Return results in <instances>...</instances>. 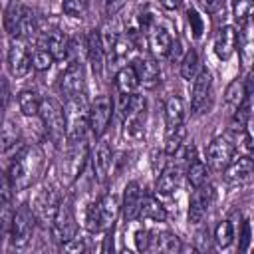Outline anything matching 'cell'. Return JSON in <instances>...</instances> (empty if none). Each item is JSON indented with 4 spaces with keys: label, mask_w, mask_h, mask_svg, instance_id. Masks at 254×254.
I'll return each instance as SVG.
<instances>
[{
    "label": "cell",
    "mask_w": 254,
    "mask_h": 254,
    "mask_svg": "<svg viewBox=\"0 0 254 254\" xmlns=\"http://www.w3.org/2000/svg\"><path fill=\"white\" fill-rule=\"evenodd\" d=\"M185 137H187V127H185V123L179 125L177 129L165 133V153H167V155H177V151H179V149L183 147V143H185Z\"/></svg>",
    "instance_id": "obj_36"
},
{
    "label": "cell",
    "mask_w": 254,
    "mask_h": 254,
    "mask_svg": "<svg viewBox=\"0 0 254 254\" xmlns=\"http://www.w3.org/2000/svg\"><path fill=\"white\" fill-rule=\"evenodd\" d=\"M113 85H115V91L121 93V95H131V93H135L139 81H137V73H135L133 65H123V67L115 73Z\"/></svg>",
    "instance_id": "obj_29"
},
{
    "label": "cell",
    "mask_w": 254,
    "mask_h": 254,
    "mask_svg": "<svg viewBox=\"0 0 254 254\" xmlns=\"http://www.w3.org/2000/svg\"><path fill=\"white\" fill-rule=\"evenodd\" d=\"M234 151H236V145L232 141V137L228 133L224 135H218L214 137L208 147H206V163L216 169V171H222L234 157Z\"/></svg>",
    "instance_id": "obj_9"
},
{
    "label": "cell",
    "mask_w": 254,
    "mask_h": 254,
    "mask_svg": "<svg viewBox=\"0 0 254 254\" xmlns=\"http://www.w3.org/2000/svg\"><path fill=\"white\" fill-rule=\"evenodd\" d=\"M30 60H32V67H34L36 71H48V69L52 67V64H54V58L50 56V52H48L44 46L36 48V50L30 54Z\"/></svg>",
    "instance_id": "obj_37"
},
{
    "label": "cell",
    "mask_w": 254,
    "mask_h": 254,
    "mask_svg": "<svg viewBox=\"0 0 254 254\" xmlns=\"http://www.w3.org/2000/svg\"><path fill=\"white\" fill-rule=\"evenodd\" d=\"M145 38H147V44H149V50H151L153 58H165L167 56V52L171 48V42H173V36L165 26L155 22L145 32Z\"/></svg>",
    "instance_id": "obj_19"
},
{
    "label": "cell",
    "mask_w": 254,
    "mask_h": 254,
    "mask_svg": "<svg viewBox=\"0 0 254 254\" xmlns=\"http://www.w3.org/2000/svg\"><path fill=\"white\" fill-rule=\"evenodd\" d=\"M133 69L137 73L139 85L145 89H155L161 83V67L153 56H139L133 62Z\"/></svg>",
    "instance_id": "obj_15"
},
{
    "label": "cell",
    "mask_w": 254,
    "mask_h": 254,
    "mask_svg": "<svg viewBox=\"0 0 254 254\" xmlns=\"http://www.w3.org/2000/svg\"><path fill=\"white\" fill-rule=\"evenodd\" d=\"M179 181H181V165L167 163L165 169L161 171L157 183H155V190H157V194H161V196H171V194L177 190Z\"/></svg>",
    "instance_id": "obj_23"
},
{
    "label": "cell",
    "mask_w": 254,
    "mask_h": 254,
    "mask_svg": "<svg viewBox=\"0 0 254 254\" xmlns=\"http://www.w3.org/2000/svg\"><path fill=\"white\" fill-rule=\"evenodd\" d=\"M2 20V18H0ZM2 30H4V24H0V40H2Z\"/></svg>",
    "instance_id": "obj_51"
},
{
    "label": "cell",
    "mask_w": 254,
    "mask_h": 254,
    "mask_svg": "<svg viewBox=\"0 0 254 254\" xmlns=\"http://www.w3.org/2000/svg\"><path fill=\"white\" fill-rule=\"evenodd\" d=\"M238 54L244 64V67H250L252 54H254V38H252V18L244 20L238 30Z\"/></svg>",
    "instance_id": "obj_25"
},
{
    "label": "cell",
    "mask_w": 254,
    "mask_h": 254,
    "mask_svg": "<svg viewBox=\"0 0 254 254\" xmlns=\"http://www.w3.org/2000/svg\"><path fill=\"white\" fill-rule=\"evenodd\" d=\"M44 163H46V155H44L40 145L20 147L16 151V155L12 157V163H10V169H8L14 190L30 189L36 183V179L40 177V173L44 169Z\"/></svg>",
    "instance_id": "obj_1"
},
{
    "label": "cell",
    "mask_w": 254,
    "mask_h": 254,
    "mask_svg": "<svg viewBox=\"0 0 254 254\" xmlns=\"http://www.w3.org/2000/svg\"><path fill=\"white\" fill-rule=\"evenodd\" d=\"M181 54H183V44H181L179 38H173L171 48H169V52H167V58H169L171 62H181V58H183Z\"/></svg>",
    "instance_id": "obj_44"
},
{
    "label": "cell",
    "mask_w": 254,
    "mask_h": 254,
    "mask_svg": "<svg viewBox=\"0 0 254 254\" xmlns=\"http://www.w3.org/2000/svg\"><path fill=\"white\" fill-rule=\"evenodd\" d=\"M143 200V189L137 181H129L123 189V198H121V212L127 222H133L139 216V206Z\"/></svg>",
    "instance_id": "obj_18"
},
{
    "label": "cell",
    "mask_w": 254,
    "mask_h": 254,
    "mask_svg": "<svg viewBox=\"0 0 254 254\" xmlns=\"http://www.w3.org/2000/svg\"><path fill=\"white\" fill-rule=\"evenodd\" d=\"M212 200H214V187L212 185L204 183L198 189H194V192H192V196L189 200V212H187L189 222L190 224H200L204 220Z\"/></svg>",
    "instance_id": "obj_14"
},
{
    "label": "cell",
    "mask_w": 254,
    "mask_h": 254,
    "mask_svg": "<svg viewBox=\"0 0 254 254\" xmlns=\"http://www.w3.org/2000/svg\"><path fill=\"white\" fill-rule=\"evenodd\" d=\"M69 44H71V40L62 30H54L52 34H48L44 38V48L50 52V56L54 58V62H65V60H69Z\"/></svg>",
    "instance_id": "obj_22"
},
{
    "label": "cell",
    "mask_w": 254,
    "mask_h": 254,
    "mask_svg": "<svg viewBox=\"0 0 254 254\" xmlns=\"http://www.w3.org/2000/svg\"><path fill=\"white\" fill-rule=\"evenodd\" d=\"M196 248L198 250H208L210 248V238H208V230H200L198 234H196Z\"/></svg>",
    "instance_id": "obj_48"
},
{
    "label": "cell",
    "mask_w": 254,
    "mask_h": 254,
    "mask_svg": "<svg viewBox=\"0 0 254 254\" xmlns=\"http://www.w3.org/2000/svg\"><path fill=\"white\" fill-rule=\"evenodd\" d=\"M159 4H161L165 10H177V8H181L183 0H159Z\"/></svg>",
    "instance_id": "obj_50"
},
{
    "label": "cell",
    "mask_w": 254,
    "mask_h": 254,
    "mask_svg": "<svg viewBox=\"0 0 254 254\" xmlns=\"http://www.w3.org/2000/svg\"><path fill=\"white\" fill-rule=\"evenodd\" d=\"M238 238H240V250H242V252H248V248H250V240H252V230H250V220H248V218L242 220Z\"/></svg>",
    "instance_id": "obj_42"
},
{
    "label": "cell",
    "mask_w": 254,
    "mask_h": 254,
    "mask_svg": "<svg viewBox=\"0 0 254 254\" xmlns=\"http://www.w3.org/2000/svg\"><path fill=\"white\" fill-rule=\"evenodd\" d=\"M121 212V202L115 194H103L85 210V228L93 234L109 230Z\"/></svg>",
    "instance_id": "obj_2"
},
{
    "label": "cell",
    "mask_w": 254,
    "mask_h": 254,
    "mask_svg": "<svg viewBox=\"0 0 254 254\" xmlns=\"http://www.w3.org/2000/svg\"><path fill=\"white\" fill-rule=\"evenodd\" d=\"M187 20H189V26H190L192 38H194V40H198V38L204 34V20H202V16H200L194 8H189V10H187Z\"/></svg>",
    "instance_id": "obj_41"
},
{
    "label": "cell",
    "mask_w": 254,
    "mask_h": 254,
    "mask_svg": "<svg viewBox=\"0 0 254 254\" xmlns=\"http://www.w3.org/2000/svg\"><path fill=\"white\" fill-rule=\"evenodd\" d=\"M185 123V105L179 95H171L165 101V133Z\"/></svg>",
    "instance_id": "obj_26"
},
{
    "label": "cell",
    "mask_w": 254,
    "mask_h": 254,
    "mask_svg": "<svg viewBox=\"0 0 254 254\" xmlns=\"http://www.w3.org/2000/svg\"><path fill=\"white\" fill-rule=\"evenodd\" d=\"M143 220H153V222H165L167 220V208L161 204V200L153 194H143L141 206H139V216Z\"/></svg>",
    "instance_id": "obj_27"
},
{
    "label": "cell",
    "mask_w": 254,
    "mask_h": 254,
    "mask_svg": "<svg viewBox=\"0 0 254 254\" xmlns=\"http://www.w3.org/2000/svg\"><path fill=\"white\" fill-rule=\"evenodd\" d=\"M254 175V163L250 159V155H240V157H232V161L224 167V177L230 185H248L252 181Z\"/></svg>",
    "instance_id": "obj_16"
},
{
    "label": "cell",
    "mask_w": 254,
    "mask_h": 254,
    "mask_svg": "<svg viewBox=\"0 0 254 254\" xmlns=\"http://www.w3.org/2000/svg\"><path fill=\"white\" fill-rule=\"evenodd\" d=\"M24 10H26V4H22L20 0H10L6 4V10L2 14V24H4V32H8L12 38H16L20 20L24 16Z\"/></svg>",
    "instance_id": "obj_28"
},
{
    "label": "cell",
    "mask_w": 254,
    "mask_h": 254,
    "mask_svg": "<svg viewBox=\"0 0 254 254\" xmlns=\"http://www.w3.org/2000/svg\"><path fill=\"white\" fill-rule=\"evenodd\" d=\"M236 44H238V30L232 24H226L218 30L216 38H214V54L218 60L226 62L232 58V54L236 52Z\"/></svg>",
    "instance_id": "obj_20"
},
{
    "label": "cell",
    "mask_w": 254,
    "mask_h": 254,
    "mask_svg": "<svg viewBox=\"0 0 254 254\" xmlns=\"http://www.w3.org/2000/svg\"><path fill=\"white\" fill-rule=\"evenodd\" d=\"M77 232V224H75V216H73V208L69 200H60L56 214L52 218V234L58 242H67L69 238H73Z\"/></svg>",
    "instance_id": "obj_8"
},
{
    "label": "cell",
    "mask_w": 254,
    "mask_h": 254,
    "mask_svg": "<svg viewBox=\"0 0 254 254\" xmlns=\"http://www.w3.org/2000/svg\"><path fill=\"white\" fill-rule=\"evenodd\" d=\"M135 248L139 252H147V242H149V230H137L135 232Z\"/></svg>",
    "instance_id": "obj_45"
},
{
    "label": "cell",
    "mask_w": 254,
    "mask_h": 254,
    "mask_svg": "<svg viewBox=\"0 0 254 254\" xmlns=\"http://www.w3.org/2000/svg\"><path fill=\"white\" fill-rule=\"evenodd\" d=\"M125 4H127V0H105V14L111 18V16H115Z\"/></svg>",
    "instance_id": "obj_47"
},
{
    "label": "cell",
    "mask_w": 254,
    "mask_h": 254,
    "mask_svg": "<svg viewBox=\"0 0 254 254\" xmlns=\"http://www.w3.org/2000/svg\"><path fill=\"white\" fill-rule=\"evenodd\" d=\"M62 10L69 18H83V14L87 10V0H64Z\"/></svg>",
    "instance_id": "obj_40"
},
{
    "label": "cell",
    "mask_w": 254,
    "mask_h": 254,
    "mask_svg": "<svg viewBox=\"0 0 254 254\" xmlns=\"http://www.w3.org/2000/svg\"><path fill=\"white\" fill-rule=\"evenodd\" d=\"M40 95L34 89H22L18 93V109L24 117H36L40 113Z\"/></svg>",
    "instance_id": "obj_30"
},
{
    "label": "cell",
    "mask_w": 254,
    "mask_h": 254,
    "mask_svg": "<svg viewBox=\"0 0 254 254\" xmlns=\"http://www.w3.org/2000/svg\"><path fill=\"white\" fill-rule=\"evenodd\" d=\"M6 64H8V71L14 77H24L30 73L32 69V60H30V50L26 48L24 40L12 38L8 52H6Z\"/></svg>",
    "instance_id": "obj_11"
},
{
    "label": "cell",
    "mask_w": 254,
    "mask_h": 254,
    "mask_svg": "<svg viewBox=\"0 0 254 254\" xmlns=\"http://www.w3.org/2000/svg\"><path fill=\"white\" fill-rule=\"evenodd\" d=\"M248 95V91H246V87H244V79L242 77H234L228 85H226V91H224V103L232 109V111H236V107L242 103V99Z\"/></svg>",
    "instance_id": "obj_33"
},
{
    "label": "cell",
    "mask_w": 254,
    "mask_h": 254,
    "mask_svg": "<svg viewBox=\"0 0 254 254\" xmlns=\"http://www.w3.org/2000/svg\"><path fill=\"white\" fill-rule=\"evenodd\" d=\"M206 179H208V169H206L204 161L194 157L192 161L187 163V181L192 189H198L200 185H204Z\"/></svg>",
    "instance_id": "obj_34"
},
{
    "label": "cell",
    "mask_w": 254,
    "mask_h": 254,
    "mask_svg": "<svg viewBox=\"0 0 254 254\" xmlns=\"http://www.w3.org/2000/svg\"><path fill=\"white\" fill-rule=\"evenodd\" d=\"M252 8H254V0H234L232 2V14H234V20L238 22V26L252 16Z\"/></svg>",
    "instance_id": "obj_39"
},
{
    "label": "cell",
    "mask_w": 254,
    "mask_h": 254,
    "mask_svg": "<svg viewBox=\"0 0 254 254\" xmlns=\"http://www.w3.org/2000/svg\"><path fill=\"white\" fill-rule=\"evenodd\" d=\"M64 248H65L67 252H83V250H85V242H83V238L73 236V238H69L67 242H64Z\"/></svg>",
    "instance_id": "obj_46"
},
{
    "label": "cell",
    "mask_w": 254,
    "mask_h": 254,
    "mask_svg": "<svg viewBox=\"0 0 254 254\" xmlns=\"http://www.w3.org/2000/svg\"><path fill=\"white\" fill-rule=\"evenodd\" d=\"M212 97V75L208 69H200L192 79V93H190V111L194 115L202 113L208 107Z\"/></svg>",
    "instance_id": "obj_13"
},
{
    "label": "cell",
    "mask_w": 254,
    "mask_h": 254,
    "mask_svg": "<svg viewBox=\"0 0 254 254\" xmlns=\"http://www.w3.org/2000/svg\"><path fill=\"white\" fill-rule=\"evenodd\" d=\"M179 71H181V77L183 79H187V81L194 79V75L200 71V60H198L196 50L190 48V50H187L183 54V58L179 62Z\"/></svg>",
    "instance_id": "obj_32"
},
{
    "label": "cell",
    "mask_w": 254,
    "mask_h": 254,
    "mask_svg": "<svg viewBox=\"0 0 254 254\" xmlns=\"http://www.w3.org/2000/svg\"><path fill=\"white\" fill-rule=\"evenodd\" d=\"M8 95H10V89H8V81L4 75H0V119H2V113L8 105ZM2 123V121H0Z\"/></svg>",
    "instance_id": "obj_43"
},
{
    "label": "cell",
    "mask_w": 254,
    "mask_h": 254,
    "mask_svg": "<svg viewBox=\"0 0 254 254\" xmlns=\"http://www.w3.org/2000/svg\"><path fill=\"white\" fill-rule=\"evenodd\" d=\"M200 2V6L208 12V14H214L220 6H222V0H198Z\"/></svg>",
    "instance_id": "obj_49"
},
{
    "label": "cell",
    "mask_w": 254,
    "mask_h": 254,
    "mask_svg": "<svg viewBox=\"0 0 254 254\" xmlns=\"http://www.w3.org/2000/svg\"><path fill=\"white\" fill-rule=\"evenodd\" d=\"M60 200H62L60 194H58L50 185L42 187V189L36 192V196H34V200H32V204H30V208H32L36 220H40V222H44V224H52V218H54V214H56V208H58Z\"/></svg>",
    "instance_id": "obj_10"
},
{
    "label": "cell",
    "mask_w": 254,
    "mask_h": 254,
    "mask_svg": "<svg viewBox=\"0 0 254 254\" xmlns=\"http://www.w3.org/2000/svg\"><path fill=\"white\" fill-rule=\"evenodd\" d=\"M123 129L129 139H141L145 135V117H147V99L141 93H131L123 109Z\"/></svg>",
    "instance_id": "obj_6"
},
{
    "label": "cell",
    "mask_w": 254,
    "mask_h": 254,
    "mask_svg": "<svg viewBox=\"0 0 254 254\" xmlns=\"http://www.w3.org/2000/svg\"><path fill=\"white\" fill-rule=\"evenodd\" d=\"M113 117V103L107 95H99L95 97L89 105H87V127H89V133L93 137H101L107 127H109V121Z\"/></svg>",
    "instance_id": "obj_7"
},
{
    "label": "cell",
    "mask_w": 254,
    "mask_h": 254,
    "mask_svg": "<svg viewBox=\"0 0 254 254\" xmlns=\"http://www.w3.org/2000/svg\"><path fill=\"white\" fill-rule=\"evenodd\" d=\"M183 250L181 238L171 230H149V242L147 252H167L177 254Z\"/></svg>",
    "instance_id": "obj_17"
},
{
    "label": "cell",
    "mask_w": 254,
    "mask_h": 254,
    "mask_svg": "<svg viewBox=\"0 0 254 254\" xmlns=\"http://www.w3.org/2000/svg\"><path fill=\"white\" fill-rule=\"evenodd\" d=\"M89 157V143L87 139L81 141H67V149L60 163V179L64 185H71L79 173L83 171Z\"/></svg>",
    "instance_id": "obj_3"
},
{
    "label": "cell",
    "mask_w": 254,
    "mask_h": 254,
    "mask_svg": "<svg viewBox=\"0 0 254 254\" xmlns=\"http://www.w3.org/2000/svg\"><path fill=\"white\" fill-rule=\"evenodd\" d=\"M212 240H214V244H216L218 248H228V246H232V242H234V224H232L230 220H220V222L216 224V228H214Z\"/></svg>",
    "instance_id": "obj_35"
},
{
    "label": "cell",
    "mask_w": 254,
    "mask_h": 254,
    "mask_svg": "<svg viewBox=\"0 0 254 254\" xmlns=\"http://www.w3.org/2000/svg\"><path fill=\"white\" fill-rule=\"evenodd\" d=\"M20 141V135H18V125L14 121H2L0 123V153H10L16 149Z\"/></svg>",
    "instance_id": "obj_31"
},
{
    "label": "cell",
    "mask_w": 254,
    "mask_h": 254,
    "mask_svg": "<svg viewBox=\"0 0 254 254\" xmlns=\"http://www.w3.org/2000/svg\"><path fill=\"white\" fill-rule=\"evenodd\" d=\"M85 56H87V62L93 69L95 75H101L103 71V65H105V50H103V44H101V38H99V30H91L85 38Z\"/></svg>",
    "instance_id": "obj_21"
},
{
    "label": "cell",
    "mask_w": 254,
    "mask_h": 254,
    "mask_svg": "<svg viewBox=\"0 0 254 254\" xmlns=\"http://www.w3.org/2000/svg\"><path fill=\"white\" fill-rule=\"evenodd\" d=\"M93 173H95V179L99 183H103L109 175V169H111V163H113V151H111V145L107 141H99L95 153H93Z\"/></svg>",
    "instance_id": "obj_24"
},
{
    "label": "cell",
    "mask_w": 254,
    "mask_h": 254,
    "mask_svg": "<svg viewBox=\"0 0 254 254\" xmlns=\"http://www.w3.org/2000/svg\"><path fill=\"white\" fill-rule=\"evenodd\" d=\"M14 198V185L10 181V175L0 169V208H8Z\"/></svg>",
    "instance_id": "obj_38"
},
{
    "label": "cell",
    "mask_w": 254,
    "mask_h": 254,
    "mask_svg": "<svg viewBox=\"0 0 254 254\" xmlns=\"http://www.w3.org/2000/svg\"><path fill=\"white\" fill-rule=\"evenodd\" d=\"M34 224H36V216L30 208L28 202H22L12 218H10V230H8V238H10V244L12 248L16 250H24L30 240H32V234H34Z\"/></svg>",
    "instance_id": "obj_5"
},
{
    "label": "cell",
    "mask_w": 254,
    "mask_h": 254,
    "mask_svg": "<svg viewBox=\"0 0 254 254\" xmlns=\"http://www.w3.org/2000/svg\"><path fill=\"white\" fill-rule=\"evenodd\" d=\"M60 91L67 97L83 95L85 91V69L79 60H71L60 77Z\"/></svg>",
    "instance_id": "obj_12"
},
{
    "label": "cell",
    "mask_w": 254,
    "mask_h": 254,
    "mask_svg": "<svg viewBox=\"0 0 254 254\" xmlns=\"http://www.w3.org/2000/svg\"><path fill=\"white\" fill-rule=\"evenodd\" d=\"M38 115L44 123L46 133L50 135V139L54 143H60L67 131V119H65L64 105L56 97H44L40 101V113Z\"/></svg>",
    "instance_id": "obj_4"
}]
</instances>
